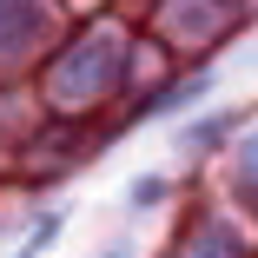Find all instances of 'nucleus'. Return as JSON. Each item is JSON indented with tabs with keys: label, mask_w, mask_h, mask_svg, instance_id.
Returning <instances> with one entry per match:
<instances>
[{
	"label": "nucleus",
	"mask_w": 258,
	"mask_h": 258,
	"mask_svg": "<svg viewBox=\"0 0 258 258\" xmlns=\"http://www.w3.org/2000/svg\"><path fill=\"white\" fill-rule=\"evenodd\" d=\"M106 80H113V33H93V40H80L73 53L46 73V93H53L60 106H73V99H93Z\"/></svg>",
	"instance_id": "nucleus-1"
},
{
	"label": "nucleus",
	"mask_w": 258,
	"mask_h": 258,
	"mask_svg": "<svg viewBox=\"0 0 258 258\" xmlns=\"http://www.w3.org/2000/svg\"><path fill=\"white\" fill-rule=\"evenodd\" d=\"M46 33V14L33 0H0V60H20L27 46H40Z\"/></svg>",
	"instance_id": "nucleus-2"
}]
</instances>
